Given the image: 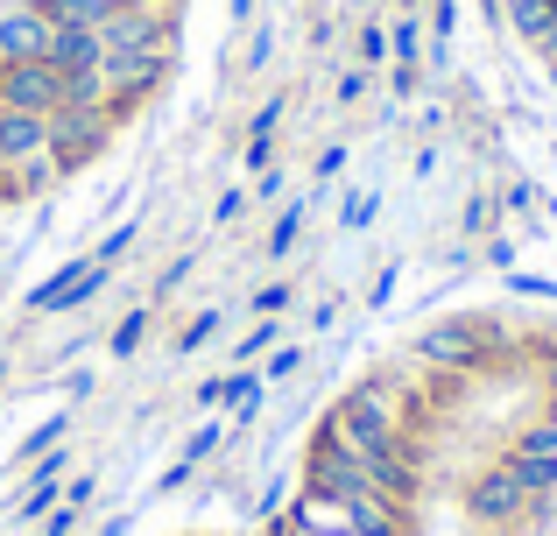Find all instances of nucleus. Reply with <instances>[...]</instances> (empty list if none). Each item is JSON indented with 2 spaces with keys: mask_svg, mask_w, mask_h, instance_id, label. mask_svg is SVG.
<instances>
[{
  "mask_svg": "<svg viewBox=\"0 0 557 536\" xmlns=\"http://www.w3.org/2000/svg\"><path fill=\"white\" fill-rule=\"evenodd\" d=\"M325 431H332L339 445H354L360 459L403 452V445H409V396H403L395 382H360V388H346V396L332 402Z\"/></svg>",
  "mask_w": 557,
  "mask_h": 536,
  "instance_id": "obj_1",
  "label": "nucleus"
},
{
  "mask_svg": "<svg viewBox=\"0 0 557 536\" xmlns=\"http://www.w3.org/2000/svg\"><path fill=\"white\" fill-rule=\"evenodd\" d=\"M409 353H417V367L466 382V374L494 367V360L508 353V339H502V325H494V317H437V325L417 332V346H409Z\"/></svg>",
  "mask_w": 557,
  "mask_h": 536,
  "instance_id": "obj_2",
  "label": "nucleus"
},
{
  "mask_svg": "<svg viewBox=\"0 0 557 536\" xmlns=\"http://www.w3.org/2000/svg\"><path fill=\"white\" fill-rule=\"evenodd\" d=\"M530 487L516 481V466L508 459H487V466L466 481V515H473L480 529H522V515H530Z\"/></svg>",
  "mask_w": 557,
  "mask_h": 536,
  "instance_id": "obj_3",
  "label": "nucleus"
},
{
  "mask_svg": "<svg viewBox=\"0 0 557 536\" xmlns=\"http://www.w3.org/2000/svg\"><path fill=\"white\" fill-rule=\"evenodd\" d=\"M113 127H121V113L113 107H57L50 113V155H57V170H85L99 149L113 141Z\"/></svg>",
  "mask_w": 557,
  "mask_h": 536,
  "instance_id": "obj_4",
  "label": "nucleus"
},
{
  "mask_svg": "<svg viewBox=\"0 0 557 536\" xmlns=\"http://www.w3.org/2000/svg\"><path fill=\"white\" fill-rule=\"evenodd\" d=\"M304 487H311V495H325V501H360V495H374L368 459H360L354 445H339L332 431H318V438H311V459H304Z\"/></svg>",
  "mask_w": 557,
  "mask_h": 536,
  "instance_id": "obj_5",
  "label": "nucleus"
},
{
  "mask_svg": "<svg viewBox=\"0 0 557 536\" xmlns=\"http://www.w3.org/2000/svg\"><path fill=\"white\" fill-rule=\"evenodd\" d=\"M107 275H113V269H99L92 254H71V262L57 269L50 283L28 289V311H36V317H50V311H78V303H92L99 289H107Z\"/></svg>",
  "mask_w": 557,
  "mask_h": 536,
  "instance_id": "obj_6",
  "label": "nucleus"
},
{
  "mask_svg": "<svg viewBox=\"0 0 557 536\" xmlns=\"http://www.w3.org/2000/svg\"><path fill=\"white\" fill-rule=\"evenodd\" d=\"M50 42H57V22L36 0L0 8V64H50Z\"/></svg>",
  "mask_w": 557,
  "mask_h": 536,
  "instance_id": "obj_7",
  "label": "nucleus"
},
{
  "mask_svg": "<svg viewBox=\"0 0 557 536\" xmlns=\"http://www.w3.org/2000/svg\"><path fill=\"white\" fill-rule=\"evenodd\" d=\"M0 107L50 121V113L64 107V71L57 64H0Z\"/></svg>",
  "mask_w": 557,
  "mask_h": 536,
  "instance_id": "obj_8",
  "label": "nucleus"
},
{
  "mask_svg": "<svg viewBox=\"0 0 557 536\" xmlns=\"http://www.w3.org/2000/svg\"><path fill=\"white\" fill-rule=\"evenodd\" d=\"M42 149H50V121H36V113H14V107H0V170L28 163V155H42Z\"/></svg>",
  "mask_w": 557,
  "mask_h": 536,
  "instance_id": "obj_9",
  "label": "nucleus"
},
{
  "mask_svg": "<svg viewBox=\"0 0 557 536\" xmlns=\"http://www.w3.org/2000/svg\"><path fill=\"white\" fill-rule=\"evenodd\" d=\"M346 536H409V509L388 495H360L346 501Z\"/></svg>",
  "mask_w": 557,
  "mask_h": 536,
  "instance_id": "obj_10",
  "label": "nucleus"
},
{
  "mask_svg": "<svg viewBox=\"0 0 557 536\" xmlns=\"http://www.w3.org/2000/svg\"><path fill=\"white\" fill-rule=\"evenodd\" d=\"M502 14H508V28H516V36L530 42L536 57H544L550 42H557V0H508Z\"/></svg>",
  "mask_w": 557,
  "mask_h": 536,
  "instance_id": "obj_11",
  "label": "nucleus"
},
{
  "mask_svg": "<svg viewBox=\"0 0 557 536\" xmlns=\"http://www.w3.org/2000/svg\"><path fill=\"white\" fill-rule=\"evenodd\" d=\"M50 64H57V71H99V64H107V50H99V28H57Z\"/></svg>",
  "mask_w": 557,
  "mask_h": 536,
  "instance_id": "obj_12",
  "label": "nucleus"
},
{
  "mask_svg": "<svg viewBox=\"0 0 557 536\" xmlns=\"http://www.w3.org/2000/svg\"><path fill=\"white\" fill-rule=\"evenodd\" d=\"M261 388H269V382H261L255 367H233V374H226V410H233V431H247V424L261 416Z\"/></svg>",
  "mask_w": 557,
  "mask_h": 536,
  "instance_id": "obj_13",
  "label": "nucleus"
},
{
  "mask_svg": "<svg viewBox=\"0 0 557 536\" xmlns=\"http://www.w3.org/2000/svg\"><path fill=\"white\" fill-rule=\"evenodd\" d=\"M388 64L423 71V14H417V8H403V14L388 22Z\"/></svg>",
  "mask_w": 557,
  "mask_h": 536,
  "instance_id": "obj_14",
  "label": "nucleus"
},
{
  "mask_svg": "<svg viewBox=\"0 0 557 536\" xmlns=\"http://www.w3.org/2000/svg\"><path fill=\"white\" fill-rule=\"evenodd\" d=\"M36 8L50 14L57 28H99L113 8H121V0H36Z\"/></svg>",
  "mask_w": 557,
  "mask_h": 536,
  "instance_id": "obj_15",
  "label": "nucleus"
},
{
  "mask_svg": "<svg viewBox=\"0 0 557 536\" xmlns=\"http://www.w3.org/2000/svg\"><path fill=\"white\" fill-rule=\"evenodd\" d=\"M64 431H71V410L42 416V424H36V431H28V438H22V452H8V466H36L42 452H57V445H64Z\"/></svg>",
  "mask_w": 557,
  "mask_h": 536,
  "instance_id": "obj_16",
  "label": "nucleus"
},
{
  "mask_svg": "<svg viewBox=\"0 0 557 536\" xmlns=\"http://www.w3.org/2000/svg\"><path fill=\"white\" fill-rule=\"evenodd\" d=\"M304 212H311V198H289V212H283V220L269 226V254H275V262H283V254H289V248L304 240Z\"/></svg>",
  "mask_w": 557,
  "mask_h": 536,
  "instance_id": "obj_17",
  "label": "nucleus"
},
{
  "mask_svg": "<svg viewBox=\"0 0 557 536\" xmlns=\"http://www.w3.org/2000/svg\"><path fill=\"white\" fill-rule=\"evenodd\" d=\"M219 325H226V311H198L190 325L177 332V360H190V353H205V346L219 339Z\"/></svg>",
  "mask_w": 557,
  "mask_h": 536,
  "instance_id": "obj_18",
  "label": "nucleus"
},
{
  "mask_svg": "<svg viewBox=\"0 0 557 536\" xmlns=\"http://www.w3.org/2000/svg\"><path fill=\"white\" fill-rule=\"evenodd\" d=\"M219 438H226V424H219V416H205V424H198V431H190V438H184V452H177V459H184L190 473H198L205 459L219 452Z\"/></svg>",
  "mask_w": 557,
  "mask_h": 536,
  "instance_id": "obj_19",
  "label": "nucleus"
},
{
  "mask_svg": "<svg viewBox=\"0 0 557 536\" xmlns=\"http://www.w3.org/2000/svg\"><path fill=\"white\" fill-rule=\"evenodd\" d=\"M354 57H360L368 71L388 64V22H360V28H354Z\"/></svg>",
  "mask_w": 557,
  "mask_h": 536,
  "instance_id": "obj_20",
  "label": "nucleus"
},
{
  "mask_svg": "<svg viewBox=\"0 0 557 536\" xmlns=\"http://www.w3.org/2000/svg\"><path fill=\"white\" fill-rule=\"evenodd\" d=\"M508 452H530V459H557V424H550V416H536V424H522Z\"/></svg>",
  "mask_w": 557,
  "mask_h": 536,
  "instance_id": "obj_21",
  "label": "nucleus"
},
{
  "mask_svg": "<svg viewBox=\"0 0 557 536\" xmlns=\"http://www.w3.org/2000/svg\"><path fill=\"white\" fill-rule=\"evenodd\" d=\"M275 346H283V325H275V317H261V325L247 332V339H233V360H240V367H247V360L275 353Z\"/></svg>",
  "mask_w": 557,
  "mask_h": 536,
  "instance_id": "obj_22",
  "label": "nucleus"
},
{
  "mask_svg": "<svg viewBox=\"0 0 557 536\" xmlns=\"http://www.w3.org/2000/svg\"><path fill=\"white\" fill-rule=\"evenodd\" d=\"M141 332H149V303H141V311H127L121 317V325H113V360H127V353H135V346H141Z\"/></svg>",
  "mask_w": 557,
  "mask_h": 536,
  "instance_id": "obj_23",
  "label": "nucleus"
},
{
  "mask_svg": "<svg viewBox=\"0 0 557 536\" xmlns=\"http://www.w3.org/2000/svg\"><path fill=\"white\" fill-rule=\"evenodd\" d=\"M283 113H289V99H283V92H275V99H261V107H255V121H247V141H275Z\"/></svg>",
  "mask_w": 557,
  "mask_h": 536,
  "instance_id": "obj_24",
  "label": "nucleus"
},
{
  "mask_svg": "<svg viewBox=\"0 0 557 536\" xmlns=\"http://www.w3.org/2000/svg\"><path fill=\"white\" fill-rule=\"evenodd\" d=\"M368 85H374V71H368V64H346V71H339V85H332V99H339V107H360V99H368Z\"/></svg>",
  "mask_w": 557,
  "mask_h": 536,
  "instance_id": "obj_25",
  "label": "nucleus"
},
{
  "mask_svg": "<svg viewBox=\"0 0 557 536\" xmlns=\"http://www.w3.org/2000/svg\"><path fill=\"white\" fill-rule=\"evenodd\" d=\"M135 234H141V226H127V220H121V226H113V234H107V240L92 248V262H99V269H113V262H121L127 248H135Z\"/></svg>",
  "mask_w": 557,
  "mask_h": 536,
  "instance_id": "obj_26",
  "label": "nucleus"
},
{
  "mask_svg": "<svg viewBox=\"0 0 557 536\" xmlns=\"http://www.w3.org/2000/svg\"><path fill=\"white\" fill-rule=\"evenodd\" d=\"M374 212H381V191H354V198H346V212H339V226H346V234H360Z\"/></svg>",
  "mask_w": 557,
  "mask_h": 536,
  "instance_id": "obj_27",
  "label": "nucleus"
},
{
  "mask_svg": "<svg viewBox=\"0 0 557 536\" xmlns=\"http://www.w3.org/2000/svg\"><path fill=\"white\" fill-rule=\"evenodd\" d=\"M297 367H304V346L289 339V346H275V353H269V367H261V382H289Z\"/></svg>",
  "mask_w": 557,
  "mask_h": 536,
  "instance_id": "obj_28",
  "label": "nucleus"
},
{
  "mask_svg": "<svg viewBox=\"0 0 557 536\" xmlns=\"http://www.w3.org/2000/svg\"><path fill=\"white\" fill-rule=\"evenodd\" d=\"M78 523H85V509H71V501H57V509L42 515V536H78Z\"/></svg>",
  "mask_w": 557,
  "mask_h": 536,
  "instance_id": "obj_29",
  "label": "nucleus"
},
{
  "mask_svg": "<svg viewBox=\"0 0 557 536\" xmlns=\"http://www.w3.org/2000/svg\"><path fill=\"white\" fill-rule=\"evenodd\" d=\"M283 311H289V283H269L255 297V317H283Z\"/></svg>",
  "mask_w": 557,
  "mask_h": 536,
  "instance_id": "obj_30",
  "label": "nucleus"
},
{
  "mask_svg": "<svg viewBox=\"0 0 557 536\" xmlns=\"http://www.w3.org/2000/svg\"><path fill=\"white\" fill-rule=\"evenodd\" d=\"M269 57H275V28L261 22V28H255V42H247V71H261Z\"/></svg>",
  "mask_w": 557,
  "mask_h": 536,
  "instance_id": "obj_31",
  "label": "nucleus"
},
{
  "mask_svg": "<svg viewBox=\"0 0 557 536\" xmlns=\"http://www.w3.org/2000/svg\"><path fill=\"white\" fill-rule=\"evenodd\" d=\"M92 487H99V473H78V481L64 487V501H71V509H85V501H92Z\"/></svg>",
  "mask_w": 557,
  "mask_h": 536,
  "instance_id": "obj_32",
  "label": "nucleus"
},
{
  "mask_svg": "<svg viewBox=\"0 0 557 536\" xmlns=\"http://www.w3.org/2000/svg\"><path fill=\"white\" fill-rule=\"evenodd\" d=\"M240 212H247V191H226V198H219V212H212V220H219V226H233Z\"/></svg>",
  "mask_w": 557,
  "mask_h": 536,
  "instance_id": "obj_33",
  "label": "nucleus"
},
{
  "mask_svg": "<svg viewBox=\"0 0 557 536\" xmlns=\"http://www.w3.org/2000/svg\"><path fill=\"white\" fill-rule=\"evenodd\" d=\"M240 163H247V170H269V163H275V141H247Z\"/></svg>",
  "mask_w": 557,
  "mask_h": 536,
  "instance_id": "obj_34",
  "label": "nucleus"
},
{
  "mask_svg": "<svg viewBox=\"0 0 557 536\" xmlns=\"http://www.w3.org/2000/svg\"><path fill=\"white\" fill-rule=\"evenodd\" d=\"M339 170H346V149H339V141H332V149L318 155V177H339Z\"/></svg>",
  "mask_w": 557,
  "mask_h": 536,
  "instance_id": "obj_35",
  "label": "nucleus"
},
{
  "mask_svg": "<svg viewBox=\"0 0 557 536\" xmlns=\"http://www.w3.org/2000/svg\"><path fill=\"white\" fill-rule=\"evenodd\" d=\"M226 22H233V28H247V22H255V0H226Z\"/></svg>",
  "mask_w": 557,
  "mask_h": 536,
  "instance_id": "obj_36",
  "label": "nucleus"
},
{
  "mask_svg": "<svg viewBox=\"0 0 557 536\" xmlns=\"http://www.w3.org/2000/svg\"><path fill=\"white\" fill-rule=\"evenodd\" d=\"M536 367H544V396L557 388V346H544V360H536Z\"/></svg>",
  "mask_w": 557,
  "mask_h": 536,
  "instance_id": "obj_37",
  "label": "nucleus"
},
{
  "mask_svg": "<svg viewBox=\"0 0 557 536\" xmlns=\"http://www.w3.org/2000/svg\"><path fill=\"white\" fill-rule=\"evenodd\" d=\"M127 523H135V515H127V509H121V515H113V523H107V529H99V536H127Z\"/></svg>",
  "mask_w": 557,
  "mask_h": 536,
  "instance_id": "obj_38",
  "label": "nucleus"
},
{
  "mask_svg": "<svg viewBox=\"0 0 557 536\" xmlns=\"http://www.w3.org/2000/svg\"><path fill=\"white\" fill-rule=\"evenodd\" d=\"M536 416H550V424H557V388H550V396H544V410H536Z\"/></svg>",
  "mask_w": 557,
  "mask_h": 536,
  "instance_id": "obj_39",
  "label": "nucleus"
},
{
  "mask_svg": "<svg viewBox=\"0 0 557 536\" xmlns=\"http://www.w3.org/2000/svg\"><path fill=\"white\" fill-rule=\"evenodd\" d=\"M544 71H550V78H557V42H550V50H544Z\"/></svg>",
  "mask_w": 557,
  "mask_h": 536,
  "instance_id": "obj_40",
  "label": "nucleus"
},
{
  "mask_svg": "<svg viewBox=\"0 0 557 536\" xmlns=\"http://www.w3.org/2000/svg\"><path fill=\"white\" fill-rule=\"evenodd\" d=\"M354 8H374V0H354Z\"/></svg>",
  "mask_w": 557,
  "mask_h": 536,
  "instance_id": "obj_41",
  "label": "nucleus"
},
{
  "mask_svg": "<svg viewBox=\"0 0 557 536\" xmlns=\"http://www.w3.org/2000/svg\"><path fill=\"white\" fill-rule=\"evenodd\" d=\"M487 8H508V0H487Z\"/></svg>",
  "mask_w": 557,
  "mask_h": 536,
  "instance_id": "obj_42",
  "label": "nucleus"
}]
</instances>
